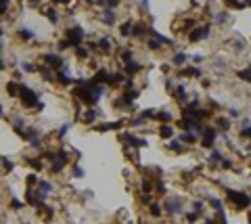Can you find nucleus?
I'll return each instance as SVG.
<instances>
[{"label":"nucleus","mask_w":251,"mask_h":224,"mask_svg":"<svg viewBox=\"0 0 251 224\" xmlns=\"http://www.w3.org/2000/svg\"><path fill=\"white\" fill-rule=\"evenodd\" d=\"M226 197L232 201V203H234L239 210H245V207H249V203H251L249 197H247L245 193H239V191H226Z\"/></svg>","instance_id":"1"},{"label":"nucleus","mask_w":251,"mask_h":224,"mask_svg":"<svg viewBox=\"0 0 251 224\" xmlns=\"http://www.w3.org/2000/svg\"><path fill=\"white\" fill-rule=\"evenodd\" d=\"M21 103H23L25 107H38V96L36 92L32 90V88H21Z\"/></svg>","instance_id":"2"},{"label":"nucleus","mask_w":251,"mask_h":224,"mask_svg":"<svg viewBox=\"0 0 251 224\" xmlns=\"http://www.w3.org/2000/svg\"><path fill=\"white\" fill-rule=\"evenodd\" d=\"M67 42H69V46H78V44H82V29L80 27H73L67 32Z\"/></svg>","instance_id":"3"},{"label":"nucleus","mask_w":251,"mask_h":224,"mask_svg":"<svg viewBox=\"0 0 251 224\" xmlns=\"http://www.w3.org/2000/svg\"><path fill=\"white\" fill-rule=\"evenodd\" d=\"M209 36V27L205 25V27H201V29H195V32H191V42H201L203 38H207Z\"/></svg>","instance_id":"4"},{"label":"nucleus","mask_w":251,"mask_h":224,"mask_svg":"<svg viewBox=\"0 0 251 224\" xmlns=\"http://www.w3.org/2000/svg\"><path fill=\"white\" fill-rule=\"evenodd\" d=\"M203 136H205L203 147H214V138H215V132H214V130L205 128V130H203Z\"/></svg>","instance_id":"5"},{"label":"nucleus","mask_w":251,"mask_h":224,"mask_svg":"<svg viewBox=\"0 0 251 224\" xmlns=\"http://www.w3.org/2000/svg\"><path fill=\"white\" fill-rule=\"evenodd\" d=\"M124 141L128 142V145H134V147H146V141H143V138H134V136H130V134H124Z\"/></svg>","instance_id":"6"},{"label":"nucleus","mask_w":251,"mask_h":224,"mask_svg":"<svg viewBox=\"0 0 251 224\" xmlns=\"http://www.w3.org/2000/svg\"><path fill=\"white\" fill-rule=\"evenodd\" d=\"M42 59L46 61L48 65H52V67H61V59L57 57V55H44Z\"/></svg>","instance_id":"7"},{"label":"nucleus","mask_w":251,"mask_h":224,"mask_svg":"<svg viewBox=\"0 0 251 224\" xmlns=\"http://www.w3.org/2000/svg\"><path fill=\"white\" fill-rule=\"evenodd\" d=\"M98 46H101V50H105V52H109V50L113 48V44H111V40H109V38H101Z\"/></svg>","instance_id":"8"},{"label":"nucleus","mask_w":251,"mask_h":224,"mask_svg":"<svg viewBox=\"0 0 251 224\" xmlns=\"http://www.w3.org/2000/svg\"><path fill=\"white\" fill-rule=\"evenodd\" d=\"M6 90H9V95L11 96H17L19 95V84L17 82H9L6 84Z\"/></svg>","instance_id":"9"},{"label":"nucleus","mask_w":251,"mask_h":224,"mask_svg":"<svg viewBox=\"0 0 251 224\" xmlns=\"http://www.w3.org/2000/svg\"><path fill=\"white\" fill-rule=\"evenodd\" d=\"M103 21H105V25H113V21H115V15L107 9V11L103 13Z\"/></svg>","instance_id":"10"},{"label":"nucleus","mask_w":251,"mask_h":224,"mask_svg":"<svg viewBox=\"0 0 251 224\" xmlns=\"http://www.w3.org/2000/svg\"><path fill=\"white\" fill-rule=\"evenodd\" d=\"M167 210H169L172 214H180L182 212V207H180L178 201H169V203H167Z\"/></svg>","instance_id":"11"},{"label":"nucleus","mask_w":251,"mask_h":224,"mask_svg":"<svg viewBox=\"0 0 251 224\" xmlns=\"http://www.w3.org/2000/svg\"><path fill=\"white\" fill-rule=\"evenodd\" d=\"M182 75H188V78H192V75H195V78H199V75H201V71L197 69V67H188V69L182 71Z\"/></svg>","instance_id":"12"},{"label":"nucleus","mask_w":251,"mask_h":224,"mask_svg":"<svg viewBox=\"0 0 251 224\" xmlns=\"http://www.w3.org/2000/svg\"><path fill=\"white\" fill-rule=\"evenodd\" d=\"M94 82H109V73L105 69H101L98 73H96V78H94Z\"/></svg>","instance_id":"13"},{"label":"nucleus","mask_w":251,"mask_h":224,"mask_svg":"<svg viewBox=\"0 0 251 224\" xmlns=\"http://www.w3.org/2000/svg\"><path fill=\"white\" fill-rule=\"evenodd\" d=\"M159 134H161L163 138H169V136L174 134V130H172V126H161V130H159Z\"/></svg>","instance_id":"14"},{"label":"nucleus","mask_w":251,"mask_h":224,"mask_svg":"<svg viewBox=\"0 0 251 224\" xmlns=\"http://www.w3.org/2000/svg\"><path fill=\"white\" fill-rule=\"evenodd\" d=\"M94 118H96V113L92 111V109H88V111H86V115H84V124H90V122H94Z\"/></svg>","instance_id":"15"},{"label":"nucleus","mask_w":251,"mask_h":224,"mask_svg":"<svg viewBox=\"0 0 251 224\" xmlns=\"http://www.w3.org/2000/svg\"><path fill=\"white\" fill-rule=\"evenodd\" d=\"M239 78H241V80H247V82H251V67H249V69H241V71H239Z\"/></svg>","instance_id":"16"},{"label":"nucleus","mask_w":251,"mask_h":224,"mask_svg":"<svg viewBox=\"0 0 251 224\" xmlns=\"http://www.w3.org/2000/svg\"><path fill=\"white\" fill-rule=\"evenodd\" d=\"M180 141H182V142H188V145H191V142H195L197 138H195V134L186 132V134H182V136H180Z\"/></svg>","instance_id":"17"},{"label":"nucleus","mask_w":251,"mask_h":224,"mask_svg":"<svg viewBox=\"0 0 251 224\" xmlns=\"http://www.w3.org/2000/svg\"><path fill=\"white\" fill-rule=\"evenodd\" d=\"M174 65H182L184 61H186V55H182V52H178V55H174Z\"/></svg>","instance_id":"18"},{"label":"nucleus","mask_w":251,"mask_h":224,"mask_svg":"<svg viewBox=\"0 0 251 224\" xmlns=\"http://www.w3.org/2000/svg\"><path fill=\"white\" fill-rule=\"evenodd\" d=\"M57 80H59L61 84H69L71 80L67 78V71H59V75H57Z\"/></svg>","instance_id":"19"},{"label":"nucleus","mask_w":251,"mask_h":224,"mask_svg":"<svg viewBox=\"0 0 251 224\" xmlns=\"http://www.w3.org/2000/svg\"><path fill=\"white\" fill-rule=\"evenodd\" d=\"M121 61L124 63H132V50H121Z\"/></svg>","instance_id":"20"},{"label":"nucleus","mask_w":251,"mask_h":224,"mask_svg":"<svg viewBox=\"0 0 251 224\" xmlns=\"http://www.w3.org/2000/svg\"><path fill=\"white\" fill-rule=\"evenodd\" d=\"M121 34H124V36L132 34V21H126V23L121 25Z\"/></svg>","instance_id":"21"},{"label":"nucleus","mask_w":251,"mask_h":224,"mask_svg":"<svg viewBox=\"0 0 251 224\" xmlns=\"http://www.w3.org/2000/svg\"><path fill=\"white\" fill-rule=\"evenodd\" d=\"M228 6H234V9H245V4L243 2H239V0H224Z\"/></svg>","instance_id":"22"},{"label":"nucleus","mask_w":251,"mask_h":224,"mask_svg":"<svg viewBox=\"0 0 251 224\" xmlns=\"http://www.w3.org/2000/svg\"><path fill=\"white\" fill-rule=\"evenodd\" d=\"M209 161H211V164H218V161H222V153L214 151V153L209 155Z\"/></svg>","instance_id":"23"},{"label":"nucleus","mask_w":251,"mask_h":224,"mask_svg":"<svg viewBox=\"0 0 251 224\" xmlns=\"http://www.w3.org/2000/svg\"><path fill=\"white\" fill-rule=\"evenodd\" d=\"M50 189H52V187H50L48 182H42V180H40V193H44V195H48V193H50Z\"/></svg>","instance_id":"24"},{"label":"nucleus","mask_w":251,"mask_h":224,"mask_svg":"<svg viewBox=\"0 0 251 224\" xmlns=\"http://www.w3.org/2000/svg\"><path fill=\"white\" fill-rule=\"evenodd\" d=\"M138 69H140L138 63H128V73H130V75H134V71H138Z\"/></svg>","instance_id":"25"},{"label":"nucleus","mask_w":251,"mask_h":224,"mask_svg":"<svg viewBox=\"0 0 251 224\" xmlns=\"http://www.w3.org/2000/svg\"><path fill=\"white\" fill-rule=\"evenodd\" d=\"M25 161L32 165V168H36V170H40V168H42V161H38V159H29V157H27Z\"/></svg>","instance_id":"26"},{"label":"nucleus","mask_w":251,"mask_h":224,"mask_svg":"<svg viewBox=\"0 0 251 224\" xmlns=\"http://www.w3.org/2000/svg\"><path fill=\"white\" fill-rule=\"evenodd\" d=\"M215 21H218V23H220V25H224V23H226V21H228V15H226V13H220V15L215 17Z\"/></svg>","instance_id":"27"},{"label":"nucleus","mask_w":251,"mask_h":224,"mask_svg":"<svg viewBox=\"0 0 251 224\" xmlns=\"http://www.w3.org/2000/svg\"><path fill=\"white\" fill-rule=\"evenodd\" d=\"M25 201H27V203H32V205H36V197H34V193H32V191H27V193H25Z\"/></svg>","instance_id":"28"},{"label":"nucleus","mask_w":251,"mask_h":224,"mask_svg":"<svg viewBox=\"0 0 251 224\" xmlns=\"http://www.w3.org/2000/svg\"><path fill=\"white\" fill-rule=\"evenodd\" d=\"M209 203L214 205L218 212H222V201H220V199H214V197H211V199H209Z\"/></svg>","instance_id":"29"},{"label":"nucleus","mask_w":251,"mask_h":224,"mask_svg":"<svg viewBox=\"0 0 251 224\" xmlns=\"http://www.w3.org/2000/svg\"><path fill=\"white\" fill-rule=\"evenodd\" d=\"M151 214H153V216H161V207H159L157 203H153V205H151Z\"/></svg>","instance_id":"30"},{"label":"nucleus","mask_w":251,"mask_h":224,"mask_svg":"<svg viewBox=\"0 0 251 224\" xmlns=\"http://www.w3.org/2000/svg\"><path fill=\"white\" fill-rule=\"evenodd\" d=\"M42 75H44V80H52V71L48 69V67H44V69H42Z\"/></svg>","instance_id":"31"},{"label":"nucleus","mask_w":251,"mask_h":224,"mask_svg":"<svg viewBox=\"0 0 251 224\" xmlns=\"http://www.w3.org/2000/svg\"><path fill=\"white\" fill-rule=\"evenodd\" d=\"M192 207H195V214H201V212H203V203H201V201H195V205H192Z\"/></svg>","instance_id":"32"},{"label":"nucleus","mask_w":251,"mask_h":224,"mask_svg":"<svg viewBox=\"0 0 251 224\" xmlns=\"http://www.w3.org/2000/svg\"><path fill=\"white\" fill-rule=\"evenodd\" d=\"M19 36H21V38H27V40H29V38H34V34H32L29 29H21V32H19Z\"/></svg>","instance_id":"33"},{"label":"nucleus","mask_w":251,"mask_h":224,"mask_svg":"<svg viewBox=\"0 0 251 224\" xmlns=\"http://www.w3.org/2000/svg\"><path fill=\"white\" fill-rule=\"evenodd\" d=\"M6 6H9V0H0V15L6 13Z\"/></svg>","instance_id":"34"},{"label":"nucleus","mask_w":251,"mask_h":224,"mask_svg":"<svg viewBox=\"0 0 251 224\" xmlns=\"http://www.w3.org/2000/svg\"><path fill=\"white\" fill-rule=\"evenodd\" d=\"M105 2H107V6H109V9H115V6L120 4V0H105Z\"/></svg>","instance_id":"35"},{"label":"nucleus","mask_w":251,"mask_h":224,"mask_svg":"<svg viewBox=\"0 0 251 224\" xmlns=\"http://www.w3.org/2000/svg\"><path fill=\"white\" fill-rule=\"evenodd\" d=\"M169 149H174V151H182V145H180V142H169Z\"/></svg>","instance_id":"36"},{"label":"nucleus","mask_w":251,"mask_h":224,"mask_svg":"<svg viewBox=\"0 0 251 224\" xmlns=\"http://www.w3.org/2000/svg\"><path fill=\"white\" fill-rule=\"evenodd\" d=\"M13 210H21V201H17V199H13Z\"/></svg>","instance_id":"37"},{"label":"nucleus","mask_w":251,"mask_h":224,"mask_svg":"<svg viewBox=\"0 0 251 224\" xmlns=\"http://www.w3.org/2000/svg\"><path fill=\"white\" fill-rule=\"evenodd\" d=\"M73 176L82 178V176H84V172H82V170H80V168H73Z\"/></svg>","instance_id":"38"},{"label":"nucleus","mask_w":251,"mask_h":224,"mask_svg":"<svg viewBox=\"0 0 251 224\" xmlns=\"http://www.w3.org/2000/svg\"><path fill=\"white\" fill-rule=\"evenodd\" d=\"M2 165H4V170H13V164L9 161V159H4V161H2Z\"/></svg>","instance_id":"39"},{"label":"nucleus","mask_w":251,"mask_h":224,"mask_svg":"<svg viewBox=\"0 0 251 224\" xmlns=\"http://www.w3.org/2000/svg\"><path fill=\"white\" fill-rule=\"evenodd\" d=\"M218 124H220V126H222V128H228V126H230V122H228V119H220V122H218Z\"/></svg>","instance_id":"40"},{"label":"nucleus","mask_w":251,"mask_h":224,"mask_svg":"<svg viewBox=\"0 0 251 224\" xmlns=\"http://www.w3.org/2000/svg\"><path fill=\"white\" fill-rule=\"evenodd\" d=\"M186 218H188V222H195V220H197V214H195V212H191L188 216H186Z\"/></svg>","instance_id":"41"},{"label":"nucleus","mask_w":251,"mask_h":224,"mask_svg":"<svg viewBox=\"0 0 251 224\" xmlns=\"http://www.w3.org/2000/svg\"><path fill=\"white\" fill-rule=\"evenodd\" d=\"M23 69H25V71H34V65H29V63H23Z\"/></svg>","instance_id":"42"},{"label":"nucleus","mask_w":251,"mask_h":224,"mask_svg":"<svg viewBox=\"0 0 251 224\" xmlns=\"http://www.w3.org/2000/svg\"><path fill=\"white\" fill-rule=\"evenodd\" d=\"M205 224H215V220H214V218H207V220H205Z\"/></svg>","instance_id":"43"},{"label":"nucleus","mask_w":251,"mask_h":224,"mask_svg":"<svg viewBox=\"0 0 251 224\" xmlns=\"http://www.w3.org/2000/svg\"><path fill=\"white\" fill-rule=\"evenodd\" d=\"M86 2H96V4H103L105 0H86Z\"/></svg>","instance_id":"44"},{"label":"nucleus","mask_w":251,"mask_h":224,"mask_svg":"<svg viewBox=\"0 0 251 224\" xmlns=\"http://www.w3.org/2000/svg\"><path fill=\"white\" fill-rule=\"evenodd\" d=\"M0 69H4V61L0 59Z\"/></svg>","instance_id":"45"},{"label":"nucleus","mask_w":251,"mask_h":224,"mask_svg":"<svg viewBox=\"0 0 251 224\" xmlns=\"http://www.w3.org/2000/svg\"><path fill=\"white\" fill-rule=\"evenodd\" d=\"M0 115H2V105H0Z\"/></svg>","instance_id":"46"},{"label":"nucleus","mask_w":251,"mask_h":224,"mask_svg":"<svg viewBox=\"0 0 251 224\" xmlns=\"http://www.w3.org/2000/svg\"><path fill=\"white\" fill-rule=\"evenodd\" d=\"M249 222H251V212H249Z\"/></svg>","instance_id":"47"},{"label":"nucleus","mask_w":251,"mask_h":224,"mask_svg":"<svg viewBox=\"0 0 251 224\" xmlns=\"http://www.w3.org/2000/svg\"><path fill=\"white\" fill-rule=\"evenodd\" d=\"M0 36H2V27H0Z\"/></svg>","instance_id":"48"}]
</instances>
